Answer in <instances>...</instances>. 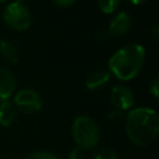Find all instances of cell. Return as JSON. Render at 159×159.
<instances>
[{
	"instance_id": "cell-22",
	"label": "cell",
	"mask_w": 159,
	"mask_h": 159,
	"mask_svg": "<svg viewBox=\"0 0 159 159\" xmlns=\"http://www.w3.org/2000/svg\"><path fill=\"white\" fill-rule=\"evenodd\" d=\"M16 1H17V2H22V4H24V1H26V0H16Z\"/></svg>"
},
{
	"instance_id": "cell-14",
	"label": "cell",
	"mask_w": 159,
	"mask_h": 159,
	"mask_svg": "<svg viewBox=\"0 0 159 159\" xmlns=\"http://www.w3.org/2000/svg\"><path fill=\"white\" fill-rule=\"evenodd\" d=\"M25 159H58L53 153L47 150H35L30 153Z\"/></svg>"
},
{
	"instance_id": "cell-9",
	"label": "cell",
	"mask_w": 159,
	"mask_h": 159,
	"mask_svg": "<svg viewBox=\"0 0 159 159\" xmlns=\"http://www.w3.org/2000/svg\"><path fill=\"white\" fill-rule=\"evenodd\" d=\"M111 80V73L106 70H97L88 75V77L84 81V86L87 89L96 91L99 88H103Z\"/></svg>"
},
{
	"instance_id": "cell-23",
	"label": "cell",
	"mask_w": 159,
	"mask_h": 159,
	"mask_svg": "<svg viewBox=\"0 0 159 159\" xmlns=\"http://www.w3.org/2000/svg\"><path fill=\"white\" fill-rule=\"evenodd\" d=\"M7 0H0V4H2V2H6Z\"/></svg>"
},
{
	"instance_id": "cell-2",
	"label": "cell",
	"mask_w": 159,
	"mask_h": 159,
	"mask_svg": "<svg viewBox=\"0 0 159 159\" xmlns=\"http://www.w3.org/2000/svg\"><path fill=\"white\" fill-rule=\"evenodd\" d=\"M145 61V50L139 43H128L117 50L108 61V72L120 81L133 80Z\"/></svg>"
},
{
	"instance_id": "cell-7",
	"label": "cell",
	"mask_w": 159,
	"mask_h": 159,
	"mask_svg": "<svg viewBox=\"0 0 159 159\" xmlns=\"http://www.w3.org/2000/svg\"><path fill=\"white\" fill-rule=\"evenodd\" d=\"M130 26H132V19L129 14L120 11L112 19L107 32L109 36H123L130 30Z\"/></svg>"
},
{
	"instance_id": "cell-12",
	"label": "cell",
	"mask_w": 159,
	"mask_h": 159,
	"mask_svg": "<svg viewBox=\"0 0 159 159\" xmlns=\"http://www.w3.org/2000/svg\"><path fill=\"white\" fill-rule=\"evenodd\" d=\"M122 0H97L98 7L103 14H113L120 5Z\"/></svg>"
},
{
	"instance_id": "cell-18",
	"label": "cell",
	"mask_w": 159,
	"mask_h": 159,
	"mask_svg": "<svg viewBox=\"0 0 159 159\" xmlns=\"http://www.w3.org/2000/svg\"><path fill=\"white\" fill-rule=\"evenodd\" d=\"M68 159H82V154H81V149L80 148H75L71 150V153L68 154Z\"/></svg>"
},
{
	"instance_id": "cell-16",
	"label": "cell",
	"mask_w": 159,
	"mask_h": 159,
	"mask_svg": "<svg viewBox=\"0 0 159 159\" xmlns=\"http://www.w3.org/2000/svg\"><path fill=\"white\" fill-rule=\"evenodd\" d=\"M149 92L154 98H158V96H159V80L158 78H154V81L152 82V84L149 87Z\"/></svg>"
},
{
	"instance_id": "cell-8",
	"label": "cell",
	"mask_w": 159,
	"mask_h": 159,
	"mask_svg": "<svg viewBox=\"0 0 159 159\" xmlns=\"http://www.w3.org/2000/svg\"><path fill=\"white\" fill-rule=\"evenodd\" d=\"M16 88L14 73L6 67L0 66V99H9Z\"/></svg>"
},
{
	"instance_id": "cell-6",
	"label": "cell",
	"mask_w": 159,
	"mask_h": 159,
	"mask_svg": "<svg viewBox=\"0 0 159 159\" xmlns=\"http://www.w3.org/2000/svg\"><path fill=\"white\" fill-rule=\"evenodd\" d=\"M109 98H111V102H112L114 109H118L122 112L130 109L134 104V94H133L132 89L124 84L114 86L111 91Z\"/></svg>"
},
{
	"instance_id": "cell-11",
	"label": "cell",
	"mask_w": 159,
	"mask_h": 159,
	"mask_svg": "<svg viewBox=\"0 0 159 159\" xmlns=\"http://www.w3.org/2000/svg\"><path fill=\"white\" fill-rule=\"evenodd\" d=\"M0 57L6 63L14 65L19 61V50L12 42L7 40H1L0 41Z\"/></svg>"
},
{
	"instance_id": "cell-4",
	"label": "cell",
	"mask_w": 159,
	"mask_h": 159,
	"mask_svg": "<svg viewBox=\"0 0 159 159\" xmlns=\"http://www.w3.org/2000/svg\"><path fill=\"white\" fill-rule=\"evenodd\" d=\"M2 19L4 22L15 31H25L32 22V16L27 6L17 1H12L5 6Z\"/></svg>"
},
{
	"instance_id": "cell-21",
	"label": "cell",
	"mask_w": 159,
	"mask_h": 159,
	"mask_svg": "<svg viewBox=\"0 0 159 159\" xmlns=\"http://www.w3.org/2000/svg\"><path fill=\"white\" fill-rule=\"evenodd\" d=\"M132 4H134V5H142V4H144V2H147L148 0H129Z\"/></svg>"
},
{
	"instance_id": "cell-13",
	"label": "cell",
	"mask_w": 159,
	"mask_h": 159,
	"mask_svg": "<svg viewBox=\"0 0 159 159\" xmlns=\"http://www.w3.org/2000/svg\"><path fill=\"white\" fill-rule=\"evenodd\" d=\"M92 159H118V157L111 148H99L92 154Z\"/></svg>"
},
{
	"instance_id": "cell-20",
	"label": "cell",
	"mask_w": 159,
	"mask_h": 159,
	"mask_svg": "<svg viewBox=\"0 0 159 159\" xmlns=\"http://www.w3.org/2000/svg\"><path fill=\"white\" fill-rule=\"evenodd\" d=\"M150 34H152V36H153V40H154V41H158V39H159V27H158V25H154V26H153Z\"/></svg>"
},
{
	"instance_id": "cell-17",
	"label": "cell",
	"mask_w": 159,
	"mask_h": 159,
	"mask_svg": "<svg viewBox=\"0 0 159 159\" xmlns=\"http://www.w3.org/2000/svg\"><path fill=\"white\" fill-rule=\"evenodd\" d=\"M51 1L58 7H68V6L73 5L77 0H51Z\"/></svg>"
},
{
	"instance_id": "cell-3",
	"label": "cell",
	"mask_w": 159,
	"mask_h": 159,
	"mask_svg": "<svg viewBox=\"0 0 159 159\" xmlns=\"http://www.w3.org/2000/svg\"><path fill=\"white\" fill-rule=\"evenodd\" d=\"M72 137L77 148L81 150L92 149L99 142V127L89 116H78L72 124Z\"/></svg>"
},
{
	"instance_id": "cell-1",
	"label": "cell",
	"mask_w": 159,
	"mask_h": 159,
	"mask_svg": "<svg viewBox=\"0 0 159 159\" xmlns=\"http://www.w3.org/2000/svg\"><path fill=\"white\" fill-rule=\"evenodd\" d=\"M127 138L137 147H148L158 137L159 118L157 112L149 107L130 109L124 118Z\"/></svg>"
},
{
	"instance_id": "cell-10",
	"label": "cell",
	"mask_w": 159,
	"mask_h": 159,
	"mask_svg": "<svg viewBox=\"0 0 159 159\" xmlns=\"http://www.w3.org/2000/svg\"><path fill=\"white\" fill-rule=\"evenodd\" d=\"M17 117V109L10 99H1L0 102V124L10 127Z\"/></svg>"
},
{
	"instance_id": "cell-19",
	"label": "cell",
	"mask_w": 159,
	"mask_h": 159,
	"mask_svg": "<svg viewBox=\"0 0 159 159\" xmlns=\"http://www.w3.org/2000/svg\"><path fill=\"white\" fill-rule=\"evenodd\" d=\"M108 36H109V35H108L107 31H102V30H101V31H98V32L96 34V40H97L98 42H104Z\"/></svg>"
},
{
	"instance_id": "cell-15",
	"label": "cell",
	"mask_w": 159,
	"mask_h": 159,
	"mask_svg": "<svg viewBox=\"0 0 159 159\" xmlns=\"http://www.w3.org/2000/svg\"><path fill=\"white\" fill-rule=\"evenodd\" d=\"M125 118V112H122V111H118V109H114L109 114H108V119L117 123V122H120Z\"/></svg>"
},
{
	"instance_id": "cell-5",
	"label": "cell",
	"mask_w": 159,
	"mask_h": 159,
	"mask_svg": "<svg viewBox=\"0 0 159 159\" xmlns=\"http://www.w3.org/2000/svg\"><path fill=\"white\" fill-rule=\"evenodd\" d=\"M14 106L22 113L34 114L42 107V99L40 94L31 88H22L14 96Z\"/></svg>"
}]
</instances>
